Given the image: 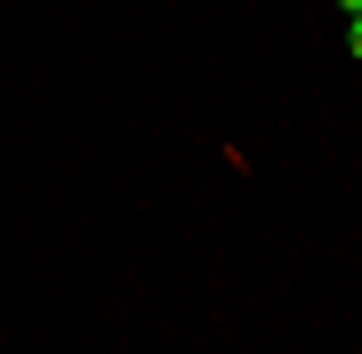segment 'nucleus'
Instances as JSON below:
<instances>
[{
	"label": "nucleus",
	"mask_w": 362,
	"mask_h": 354,
	"mask_svg": "<svg viewBox=\"0 0 362 354\" xmlns=\"http://www.w3.org/2000/svg\"><path fill=\"white\" fill-rule=\"evenodd\" d=\"M346 49H354V65H362V16H346Z\"/></svg>",
	"instance_id": "1"
},
{
	"label": "nucleus",
	"mask_w": 362,
	"mask_h": 354,
	"mask_svg": "<svg viewBox=\"0 0 362 354\" xmlns=\"http://www.w3.org/2000/svg\"><path fill=\"white\" fill-rule=\"evenodd\" d=\"M338 8H346V16H362V0H338Z\"/></svg>",
	"instance_id": "2"
}]
</instances>
